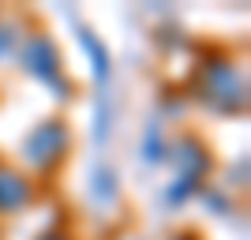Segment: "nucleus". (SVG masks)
Here are the masks:
<instances>
[{
    "mask_svg": "<svg viewBox=\"0 0 251 240\" xmlns=\"http://www.w3.org/2000/svg\"><path fill=\"white\" fill-rule=\"evenodd\" d=\"M173 240H195V237H191V233H180V237H173Z\"/></svg>",
    "mask_w": 251,
    "mask_h": 240,
    "instance_id": "13",
    "label": "nucleus"
},
{
    "mask_svg": "<svg viewBox=\"0 0 251 240\" xmlns=\"http://www.w3.org/2000/svg\"><path fill=\"white\" fill-rule=\"evenodd\" d=\"M199 199H202V203H210L214 210H221V214L229 210V199H225V195H218V191H210V188H202V191H199Z\"/></svg>",
    "mask_w": 251,
    "mask_h": 240,
    "instance_id": "10",
    "label": "nucleus"
},
{
    "mask_svg": "<svg viewBox=\"0 0 251 240\" xmlns=\"http://www.w3.org/2000/svg\"><path fill=\"white\" fill-rule=\"evenodd\" d=\"M79 45H83V53L90 56V68H94V79L98 83H105L109 79V49H105L101 42H98V34L90 30V27H79Z\"/></svg>",
    "mask_w": 251,
    "mask_h": 240,
    "instance_id": "6",
    "label": "nucleus"
},
{
    "mask_svg": "<svg viewBox=\"0 0 251 240\" xmlns=\"http://www.w3.org/2000/svg\"><path fill=\"white\" fill-rule=\"evenodd\" d=\"M68 150H72V128L64 120H42L23 139V161L30 169H38V173H49Z\"/></svg>",
    "mask_w": 251,
    "mask_h": 240,
    "instance_id": "4",
    "label": "nucleus"
},
{
    "mask_svg": "<svg viewBox=\"0 0 251 240\" xmlns=\"http://www.w3.org/2000/svg\"><path fill=\"white\" fill-rule=\"evenodd\" d=\"M116 191H120V177H116V169L98 165L94 173H90V195H94L98 203H113Z\"/></svg>",
    "mask_w": 251,
    "mask_h": 240,
    "instance_id": "7",
    "label": "nucleus"
},
{
    "mask_svg": "<svg viewBox=\"0 0 251 240\" xmlns=\"http://www.w3.org/2000/svg\"><path fill=\"white\" fill-rule=\"evenodd\" d=\"M19 60L23 68L45 83L56 98H72V83H68V75H64V64H60V49L52 42L49 34H30L26 42L19 45Z\"/></svg>",
    "mask_w": 251,
    "mask_h": 240,
    "instance_id": "3",
    "label": "nucleus"
},
{
    "mask_svg": "<svg viewBox=\"0 0 251 240\" xmlns=\"http://www.w3.org/2000/svg\"><path fill=\"white\" fill-rule=\"evenodd\" d=\"M94 120H98V128H94V135L98 139H105V128H109V105H98V116H94Z\"/></svg>",
    "mask_w": 251,
    "mask_h": 240,
    "instance_id": "11",
    "label": "nucleus"
},
{
    "mask_svg": "<svg viewBox=\"0 0 251 240\" xmlns=\"http://www.w3.org/2000/svg\"><path fill=\"white\" fill-rule=\"evenodd\" d=\"M165 154H169V143H165V135H161V124H150L147 128V135H143V161H150V165H157V161H165Z\"/></svg>",
    "mask_w": 251,
    "mask_h": 240,
    "instance_id": "8",
    "label": "nucleus"
},
{
    "mask_svg": "<svg viewBox=\"0 0 251 240\" xmlns=\"http://www.w3.org/2000/svg\"><path fill=\"white\" fill-rule=\"evenodd\" d=\"M195 98L214 113H240L248 105V83L244 72L229 56H202V64L195 68Z\"/></svg>",
    "mask_w": 251,
    "mask_h": 240,
    "instance_id": "1",
    "label": "nucleus"
},
{
    "mask_svg": "<svg viewBox=\"0 0 251 240\" xmlns=\"http://www.w3.org/2000/svg\"><path fill=\"white\" fill-rule=\"evenodd\" d=\"M23 45V34H19V27H15V23H0V60H8L11 53L19 49Z\"/></svg>",
    "mask_w": 251,
    "mask_h": 240,
    "instance_id": "9",
    "label": "nucleus"
},
{
    "mask_svg": "<svg viewBox=\"0 0 251 240\" xmlns=\"http://www.w3.org/2000/svg\"><path fill=\"white\" fill-rule=\"evenodd\" d=\"M173 154V165H176V177H173V188H169V203L173 207H184L191 195L202 191V180L210 173V150L202 146L199 135H180L176 143L169 146Z\"/></svg>",
    "mask_w": 251,
    "mask_h": 240,
    "instance_id": "2",
    "label": "nucleus"
},
{
    "mask_svg": "<svg viewBox=\"0 0 251 240\" xmlns=\"http://www.w3.org/2000/svg\"><path fill=\"white\" fill-rule=\"evenodd\" d=\"M30 199H34L30 180L23 177L19 169L0 165V214H15V210H23Z\"/></svg>",
    "mask_w": 251,
    "mask_h": 240,
    "instance_id": "5",
    "label": "nucleus"
},
{
    "mask_svg": "<svg viewBox=\"0 0 251 240\" xmlns=\"http://www.w3.org/2000/svg\"><path fill=\"white\" fill-rule=\"evenodd\" d=\"M42 240H68V237H60V233H49V237H42Z\"/></svg>",
    "mask_w": 251,
    "mask_h": 240,
    "instance_id": "12",
    "label": "nucleus"
}]
</instances>
